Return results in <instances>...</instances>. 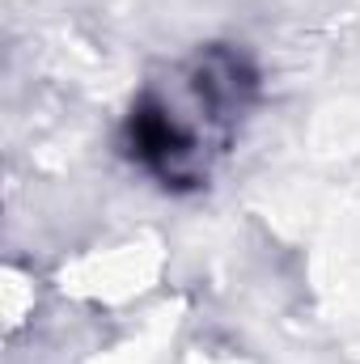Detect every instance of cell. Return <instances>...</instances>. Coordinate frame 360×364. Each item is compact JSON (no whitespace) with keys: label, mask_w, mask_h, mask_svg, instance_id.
Segmentation results:
<instances>
[{"label":"cell","mask_w":360,"mask_h":364,"mask_svg":"<svg viewBox=\"0 0 360 364\" xmlns=\"http://www.w3.org/2000/svg\"><path fill=\"white\" fill-rule=\"evenodd\" d=\"M259 97V68L229 43H208L166 81L144 85L123 119V153L166 191H199Z\"/></svg>","instance_id":"1"}]
</instances>
